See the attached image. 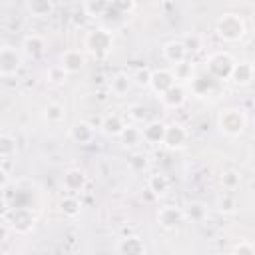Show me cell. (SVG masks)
I'll list each match as a JSON object with an SVG mask.
<instances>
[{
  "mask_svg": "<svg viewBox=\"0 0 255 255\" xmlns=\"http://www.w3.org/2000/svg\"><path fill=\"white\" fill-rule=\"evenodd\" d=\"M247 128V116L241 108H223L217 114V129L227 137H237Z\"/></svg>",
  "mask_w": 255,
  "mask_h": 255,
  "instance_id": "cell-1",
  "label": "cell"
},
{
  "mask_svg": "<svg viewBox=\"0 0 255 255\" xmlns=\"http://www.w3.org/2000/svg\"><path fill=\"white\" fill-rule=\"evenodd\" d=\"M247 28H245V22L239 14H223L219 16V20L215 22V34L223 40V42H239L243 36H245Z\"/></svg>",
  "mask_w": 255,
  "mask_h": 255,
  "instance_id": "cell-2",
  "label": "cell"
},
{
  "mask_svg": "<svg viewBox=\"0 0 255 255\" xmlns=\"http://www.w3.org/2000/svg\"><path fill=\"white\" fill-rule=\"evenodd\" d=\"M114 46V36L106 28H92L84 38V48L94 58H106Z\"/></svg>",
  "mask_w": 255,
  "mask_h": 255,
  "instance_id": "cell-3",
  "label": "cell"
},
{
  "mask_svg": "<svg viewBox=\"0 0 255 255\" xmlns=\"http://www.w3.org/2000/svg\"><path fill=\"white\" fill-rule=\"evenodd\" d=\"M233 66H235V60L229 52H213L205 60V70L215 80H227L231 76Z\"/></svg>",
  "mask_w": 255,
  "mask_h": 255,
  "instance_id": "cell-4",
  "label": "cell"
},
{
  "mask_svg": "<svg viewBox=\"0 0 255 255\" xmlns=\"http://www.w3.org/2000/svg\"><path fill=\"white\" fill-rule=\"evenodd\" d=\"M22 54L24 52H20L18 48H14L10 44H4L0 48V74H2V78L16 76L22 70V64H24Z\"/></svg>",
  "mask_w": 255,
  "mask_h": 255,
  "instance_id": "cell-5",
  "label": "cell"
},
{
  "mask_svg": "<svg viewBox=\"0 0 255 255\" xmlns=\"http://www.w3.org/2000/svg\"><path fill=\"white\" fill-rule=\"evenodd\" d=\"M183 221H185L183 207H177V205H163V207L157 211V223H159V227H163V229H167V231L177 229Z\"/></svg>",
  "mask_w": 255,
  "mask_h": 255,
  "instance_id": "cell-6",
  "label": "cell"
},
{
  "mask_svg": "<svg viewBox=\"0 0 255 255\" xmlns=\"http://www.w3.org/2000/svg\"><path fill=\"white\" fill-rule=\"evenodd\" d=\"M86 185H88V177H86V173L80 167H70V169L64 171V175H62V187L68 193L78 195V193H82L86 189Z\"/></svg>",
  "mask_w": 255,
  "mask_h": 255,
  "instance_id": "cell-7",
  "label": "cell"
},
{
  "mask_svg": "<svg viewBox=\"0 0 255 255\" xmlns=\"http://www.w3.org/2000/svg\"><path fill=\"white\" fill-rule=\"evenodd\" d=\"M173 84H177V82H175V74H173V70H169V68H157V70H151L149 88H151L157 96H161L163 92H167Z\"/></svg>",
  "mask_w": 255,
  "mask_h": 255,
  "instance_id": "cell-8",
  "label": "cell"
},
{
  "mask_svg": "<svg viewBox=\"0 0 255 255\" xmlns=\"http://www.w3.org/2000/svg\"><path fill=\"white\" fill-rule=\"evenodd\" d=\"M94 137H96V129H94V126H92L90 122L78 120V122H74V124L70 126V139H72L74 143H78V145H88V143L94 141Z\"/></svg>",
  "mask_w": 255,
  "mask_h": 255,
  "instance_id": "cell-9",
  "label": "cell"
},
{
  "mask_svg": "<svg viewBox=\"0 0 255 255\" xmlns=\"http://www.w3.org/2000/svg\"><path fill=\"white\" fill-rule=\"evenodd\" d=\"M165 129H167V124H163V122H159V120H149V122H145L143 128H141L143 141L149 143V145H163Z\"/></svg>",
  "mask_w": 255,
  "mask_h": 255,
  "instance_id": "cell-10",
  "label": "cell"
},
{
  "mask_svg": "<svg viewBox=\"0 0 255 255\" xmlns=\"http://www.w3.org/2000/svg\"><path fill=\"white\" fill-rule=\"evenodd\" d=\"M185 143H187V129H185L181 124H177V122H173V124H167L163 145H165L167 149L175 151V149H181Z\"/></svg>",
  "mask_w": 255,
  "mask_h": 255,
  "instance_id": "cell-11",
  "label": "cell"
},
{
  "mask_svg": "<svg viewBox=\"0 0 255 255\" xmlns=\"http://www.w3.org/2000/svg\"><path fill=\"white\" fill-rule=\"evenodd\" d=\"M116 251L122 253V255H143L147 251V247H145V243H143V239L139 235L128 233L122 239H118Z\"/></svg>",
  "mask_w": 255,
  "mask_h": 255,
  "instance_id": "cell-12",
  "label": "cell"
},
{
  "mask_svg": "<svg viewBox=\"0 0 255 255\" xmlns=\"http://www.w3.org/2000/svg\"><path fill=\"white\" fill-rule=\"evenodd\" d=\"M60 64L68 74H78L86 64V54L82 50H76V48L64 50L60 54Z\"/></svg>",
  "mask_w": 255,
  "mask_h": 255,
  "instance_id": "cell-13",
  "label": "cell"
},
{
  "mask_svg": "<svg viewBox=\"0 0 255 255\" xmlns=\"http://www.w3.org/2000/svg\"><path fill=\"white\" fill-rule=\"evenodd\" d=\"M187 48L183 44V40H169L161 46V56L165 58V62H169L171 66L173 64H179L183 60H187Z\"/></svg>",
  "mask_w": 255,
  "mask_h": 255,
  "instance_id": "cell-14",
  "label": "cell"
},
{
  "mask_svg": "<svg viewBox=\"0 0 255 255\" xmlns=\"http://www.w3.org/2000/svg\"><path fill=\"white\" fill-rule=\"evenodd\" d=\"M22 52H24L26 58H32V60L42 58L44 52H46V40H44V36H40V34H28V36H24V40H22Z\"/></svg>",
  "mask_w": 255,
  "mask_h": 255,
  "instance_id": "cell-15",
  "label": "cell"
},
{
  "mask_svg": "<svg viewBox=\"0 0 255 255\" xmlns=\"http://www.w3.org/2000/svg\"><path fill=\"white\" fill-rule=\"evenodd\" d=\"M131 86H133V78H131L128 72H118V74H114V76L110 78V82H108V88H110V92H112L116 98L128 96L129 90H131Z\"/></svg>",
  "mask_w": 255,
  "mask_h": 255,
  "instance_id": "cell-16",
  "label": "cell"
},
{
  "mask_svg": "<svg viewBox=\"0 0 255 255\" xmlns=\"http://www.w3.org/2000/svg\"><path fill=\"white\" fill-rule=\"evenodd\" d=\"M161 104L165 106V108H169V110H177V108H181L183 104H185V100H187V90L181 86V84H173L167 92H163L161 96Z\"/></svg>",
  "mask_w": 255,
  "mask_h": 255,
  "instance_id": "cell-17",
  "label": "cell"
},
{
  "mask_svg": "<svg viewBox=\"0 0 255 255\" xmlns=\"http://www.w3.org/2000/svg\"><path fill=\"white\" fill-rule=\"evenodd\" d=\"M126 126H128V124L124 122V118H122L120 114H116V112L106 114V116L102 118V122H100V129H102L108 137H120V133L124 131Z\"/></svg>",
  "mask_w": 255,
  "mask_h": 255,
  "instance_id": "cell-18",
  "label": "cell"
},
{
  "mask_svg": "<svg viewBox=\"0 0 255 255\" xmlns=\"http://www.w3.org/2000/svg\"><path fill=\"white\" fill-rule=\"evenodd\" d=\"M237 86H249L255 78V68H253V62H235L233 70H231V76H229Z\"/></svg>",
  "mask_w": 255,
  "mask_h": 255,
  "instance_id": "cell-19",
  "label": "cell"
},
{
  "mask_svg": "<svg viewBox=\"0 0 255 255\" xmlns=\"http://www.w3.org/2000/svg\"><path fill=\"white\" fill-rule=\"evenodd\" d=\"M183 213H185V221H191V223H203L207 219V205L203 201H189L185 203L183 207Z\"/></svg>",
  "mask_w": 255,
  "mask_h": 255,
  "instance_id": "cell-20",
  "label": "cell"
},
{
  "mask_svg": "<svg viewBox=\"0 0 255 255\" xmlns=\"http://www.w3.org/2000/svg\"><path fill=\"white\" fill-rule=\"evenodd\" d=\"M42 118H44V122H48L52 126H58L66 118V108L60 102H50L42 108Z\"/></svg>",
  "mask_w": 255,
  "mask_h": 255,
  "instance_id": "cell-21",
  "label": "cell"
},
{
  "mask_svg": "<svg viewBox=\"0 0 255 255\" xmlns=\"http://www.w3.org/2000/svg\"><path fill=\"white\" fill-rule=\"evenodd\" d=\"M147 189L155 195V197H163L167 191H169V179L165 173L157 171V173H151L147 177Z\"/></svg>",
  "mask_w": 255,
  "mask_h": 255,
  "instance_id": "cell-22",
  "label": "cell"
},
{
  "mask_svg": "<svg viewBox=\"0 0 255 255\" xmlns=\"http://www.w3.org/2000/svg\"><path fill=\"white\" fill-rule=\"evenodd\" d=\"M12 227L18 233H26L34 227V215L28 209H16L12 213Z\"/></svg>",
  "mask_w": 255,
  "mask_h": 255,
  "instance_id": "cell-23",
  "label": "cell"
},
{
  "mask_svg": "<svg viewBox=\"0 0 255 255\" xmlns=\"http://www.w3.org/2000/svg\"><path fill=\"white\" fill-rule=\"evenodd\" d=\"M26 8L34 18H48L54 12V0H26Z\"/></svg>",
  "mask_w": 255,
  "mask_h": 255,
  "instance_id": "cell-24",
  "label": "cell"
},
{
  "mask_svg": "<svg viewBox=\"0 0 255 255\" xmlns=\"http://www.w3.org/2000/svg\"><path fill=\"white\" fill-rule=\"evenodd\" d=\"M120 141L126 145V147H133V145H139V141H143V133H141V128H135L133 124H128L124 128V131L120 133Z\"/></svg>",
  "mask_w": 255,
  "mask_h": 255,
  "instance_id": "cell-25",
  "label": "cell"
},
{
  "mask_svg": "<svg viewBox=\"0 0 255 255\" xmlns=\"http://www.w3.org/2000/svg\"><path fill=\"white\" fill-rule=\"evenodd\" d=\"M110 10V0H86L84 2V14L90 18H102Z\"/></svg>",
  "mask_w": 255,
  "mask_h": 255,
  "instance_id": "cell-26",
  "label": "cell"
},
{
  "mask_svg": "<svg viewBox=\"0 0 255 255\" xmlns=\"http://www.w3.org/2000/svg\"><path fill=\"white\" fill-rule=\"evenodd\" d=\"M60 211L66 215V217H78L82 213V201L76 197V195H66L62 201H60Z\"/></svg>",
  "mask_w": 255,
  "mask_h": 255,
  "instance_id": "cell-27",
  "label": "cell"
},
{
  "mask_svg": "<svg viewBox=\"0 0 255 255\" xmlns=\"http://www.w3.org/2000/svg\"><path fill=\"white\" fill-rule=\"evenodd\" d=\"M147 165H149L147 153H143V151H133V153H129V157H128V167H129V171H133V173H143V171L147 169Z\"/></svg>",
  "mask_w": 255,
  "mask_h": 255,
  "instance_id": "cell-28",
  "label": "cell"
},
{
  "mask_svg": "<svg viewBox=\"0 0 255 255\" xmlns=\"http://www.w3.org/2000/svg\"><path fill=\"white\" fill-rule=\"evenodd\" d=\"M219 183H221L223 189L233 191V189L239 187V183H241V175H239L237 169H231V167H229V169H223L221 175H219Z\"/></svg>",
  "mask_w": 255,
  "mask_h": 255,
  "instance_id": "cell-29",
  "label": "cell"
},
{
  "mask_svg": "<svg viewBox=\"0 0 255 255\" xmlns=\"http://www.w3.org/2000/svg\"><path fill=\"white\" fill-rule=\"evenodd\" d=\"M173 74H175V80H181V82H191L195 78V68L191 62L183 60L179 64H173Z\"/></svg>",
  "mask_w": 255,
  "mask_h": 255,
  "instance_id": "cell-30",
  "label": "cell"
},
{
  "mask_svg": "<svg viewBox=\"0 0 255 255\" xmlns=\"http://www.w3.org/2000/svg\"><path fill=\"white\" fill-rule=\"evenodd\" d=\"M18 149L16 137L10 133H2L0 135V157H14Z\"/></svg>",
  "mask_w": 255,
  "mask_h": 255,
  "instance_id": "cell-31",
  "label": "cell"
},
{
  "mask_svg": "<svg viewBox=\"0 0 255 255\" xmlns=\"http://www.w3.org/2000/svg\"><path fill=\"white\" fill-rule=\"evenodd\" d=\"M215 207H217L219 213H223V215H231V213L237 211V199H235L233 195H229V193H223V195L217 197Z\"/></svg>",
  "mask_w": 255,
  "mask_h": 255,
  "instance_id": "cell-32",
  "label": "cell"
},
{
  "mask_svg": "<svg viewBox=\"0 0 255 255\" xmlns=\"http://www.w3.org/2000/svg\"><path fill=\"white\" fill-rule=\"evenodd\" d=\"M66 78H68V72L62 68V64H54V66H50V68L46 70V80H48V84L60 86V84L66 82Z\"/></svg>",
  "mask_w": 255,
  "mask_h": 255,
  "instance_id": "cell-33",
  "label": "cell"
},
{
  "mask_svg": "<svg viewBox=\"0 0 255 255\" xmlns=\"http://www.w3.org/2000/svg\"><path fill=\"white\" fill-rule=\"evenodd\" d=\"M128 116L133 124H145L147 122V108L143 104H129L128 106Z\"/></svg>",
  "mask_w": 255,
  "mask_h": 255,
  "instance_id": "cell-34",
  "label": "cell"
},
{
  "mask_svg": "<svg viewBox=\"0 0 255 255\" xmlns=\"http://www.w3.org/2000/svg\"><path fill=\"white\" fill-rule=\"evenodd\" d=\"M229 251L235 255H255V243H251L249 239H241L235 245H231Z\"/></svg>",
  "mask_w": 255,
  "mask_h": 255,
  "instance_id": "cell-35",
  "label": "cell"
},
{
  "mask_svg": "<svg viewBox=\"0 0 255 255\" xmlns=\"http://www.w3.org/2000/svg\"><path fill=\"white\" fill-rule=\"evenodd\" d=\"M137 0H110V6L120 14H129L135 8Z\"/></svg>",
  "mask_w": 255,
  "mask_h": 255,
  "instance_id": "cell-36",
  "label": "cell"
},
{
  "mask_svg": "<svg viewBox=\"0 0 255 255\" xmlns=\"http://www.w3.org/2000/svg\"><path fill=\"white\" fill-rule=\"evenodd\" d=\"M131 78H133V84H137V86H149L151 70H147V68H137Z\"/></svg>",
  "mask_w": 255,
  "mask_h": 255,
  "instance_id": "cell-37",
  "label": "cell"
},
{
  "mask_svg": "<svg viewBox=\"0 0 255 255\" xmlns=\"http://www.w3.org/2000/svg\"><path fill=\"white\" fill-rule=\"evenodd\" d=\"M183 44H185L187 52H199V50L203 48V40H201V36H197V34L187 36V38L183 40Z\"/></svg>",
  "mask_w": 255,
  "mask_h": 255,
  "instance_id": "cell-38",
  "label": "cell"
},
{
  "mask_svg": "<svg viewBox=\"0 0 255 255\" xmlns=\"http://www.w3.org/2000/svg\"><path fill=\"white\" fill-rule=\"evenodd\" d=\"M251 189H253V193H255V181H253V185H251Z\"/></svg>",
  "mask_w": 255,
  "mask_h": 255,
  "instance_id": "cell-39",
  "label": "cell"
},
{
  "mask_svg": "<svg viewBox=\"0 0 255 255\" xmlns=\"http://www.w3.org/2000/svg\"><path fill=\"white\" fill-rule=\"evenodd\" d=\"M253 68H255V62H253Z\"/></svg>",
  "mask_w": 255,
  "mask_h": 255,
  "instance_id": "cell-40",
  "label": "cell"
}]
</instances>
